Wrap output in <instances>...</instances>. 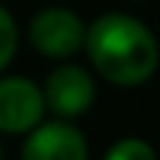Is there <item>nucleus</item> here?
I'll list each match as a JSON object with an SVG mask.
<instances>
[{
  "mask_svg": "<svg viewBox=\"0 0 160 160\" xmlns=\"http://www.w3.org/2000/svg\"><path fill=\"white\" fill-rule=\"evenodd\" d=\"M18 45H21V33H18V21L12 18V12L0 3V74L9 68V62L15 59Z\"/></svg>",
  "mask_w": 160,
  "mask_h": 160,
  "instance_id": "7",
  "label": "nucleus"
},
{
  "mask_svg": "<svg viewBox=\"0 0 160 160\" xmlns=\"http://www.w3.org/2000/svg\"><path fill=\"white\" fill-rule=\"evenodd\" d=\"M48 119L42 86L24 74H0V133L24 137Z\"/></svg>",
  "mask_w": 160,
  "mask_h": 160,
  "instance_id": "4",
  "label": "nucleus"
},
{
  "mask_svg": "<svg viewBox=\"0 0 160 160\" xmlns=\"http://www.w3.org/2000/svg\"><path fill=\"white\" fill-rule=\"evenodd\" d=\"M131 3H145V0H131Z\"/></svg>",
  "mask_w": 160,
  "mask_h": 160,
  "instance_id": "9",
  "label": "nucleus"
},
{
  "mask_svg": "<svg viewBox=\"0 0 160 160\" xmlns=\"http://www.w3.org/2000/svg\"><path fill=\"white\" fill-rule=\"evenodd\" d=\"M83 36H86V24L68 6H42L39 12H33V18L27 21V42L36 53L48 59H74L83 51Z\"/></svg>",
  "mask_w": 160,
  "mask_h": 160,
  "instance_id": "2",
  "label": "nucleus"
},
{
  "mask_svg": "<svg viewBox=\"0 0 160 160\" xmlns=\"http://www.w3.org/2000/svg\"><path fill=\"white\" fill-rule=\"evenodd\" d=\"M42 86V98H45V110L51 113V119L62 122H77L95 107L98 86L95 74L89 68H83L80 62H57L48 71Z\"/></svg>",
  "mask_w": 160,
  "mask_h": 160,
  "instance_id": "3",
  "label": "nucleus"
},
{
  "mask_svg": "<svg viewBox=\"0 0 160 160\" xmlns=\"http://www.w3.org/2000/svg\"><path fill=\"white\" fill-rule=\"evenodd\" d=\"M83 53L92 71L116 89H137L160 68L154 30L131 12H101L86 24Z\"/></svg>",
  "mask_w": 160,
  "mask_h": 160,
  "instance_id": "1",
  "label": "nucleus"
},
{
  "mask_svg": "<svg viewBox=\"0 0 160 160\" xmlns=\"http://www.w3.org/2000/svg\"><path fill=\"white\" fill-rule=\"evenodd\" d=\"M21 160H89V142L74 122L45 119L24 133Z\"/></svg>",
  "mask_w": 160,
  "mask_h": 160,
  "instance_id": "5",
  "label": "nucleus"
},
{
  "mask_svg": "<svg viewBox=\"0 0 160 160\" xmlns=\"http://www.w3.org/2000/svg\"><path fill=\"white\" fill-rule=\"evenodd\" d=\"M104 160H160L157 148L145 137H122L104 151Z\"/></svg>",
  "mask_w": 160,
  "mask_h": 160,
  "instance_id": "6",
  "label": "nucleus"
},
{
  "mask_svg": "<svg viewBox=\"0 0 160 160\" xmlns=\"http://www.w3.org/2000/svg\"><path fill=\"white\" fill-rule=\"evenodd\" d=\"M0 160H3V142H0Z\"/></svg>",
  "mask_w": 160,
  "mask_h": 160,
  "instance_id": "8",
  "label": "nucleus"
}]
</instances>
